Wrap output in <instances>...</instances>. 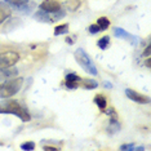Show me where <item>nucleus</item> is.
Returning a JSON list of instances; mask_svg holds the SVG:
<instances>
[{"label": "nucleus", "mask_w": 151, "mask_h": 151, "mask_svg": "<svg viewBox=\"0 0 151 151\" xmlns=\"http://www.w3.org/2000/svg\"><path fill=\"white\" fill-rule=\"evenodd\" d=\"M94 104L98 106L99 110H105L106 105H107V101H106V97L104 94H97L94 97Z\"/></svg>", "instance_id": "obj_11"}, {"label": "nucleus", "mask_w": 151, "mask_h": 151, "mask_svg": "<svg viewBox=\"0 0 151 151\" xmlns=\"http://www.w3.org/2000/svg\"><path fill=\"white\" fill-rule=\"evenodd\" d=\"M75 60H76V62L80 65V67H83V70H85L88 74H92V75L98 74L94 62L92 61V58L88 56V53L85 52L84 49L79 48V49L75 50Z\"/></svg>", "instance_id": "obj_3"}, {"label": "nucleus", "mask_w": 151, "mask_h": 151, "mask_svg": "<svg viewBox=\"0 0 151 151\" xmlns=\"http://www.w3.org/2000/svg\"><path fill=\"white\" fill-rule=\"evenodd\" d=\"M146 66L149 67V68L151 67V58H150V57H147V61H146Z\"/></svg>", "instance_id": "obj_25"}, {"label": "nucleus", "mask_w": 151, "mask_h": 151, "mask_svg": "<svg viewBox=\"0 0 151 151\" xmlns=\"http://www.w3.org/2000/svg\"><path fill=\"white\" fill-rule=\"evenodd\" d=\"M6 3L12 5H16V6H23L29 3V0H6Z\"/></svg>", "instance_id": "obj_16"}, {"label": "nucleus", "mask_w": 151, "mask_h": 151, "mask_svg": "<svg viewBox=\"0 0 151 151\" xmlns=\"http://www.w3.org/2000/svg\"><path fill=\"white\" fill-rule=\"evenodd\" d=\"M98 47L101 48V49H106V48L109 47V44H110V37L109 36H104V37H101V39L98 40Z\"/></svg>", "instance_id": "obj_14"}, {"label": "nucleus", "mask_w": 151, "mask_h": 151, "mask_svg": "<svg viewBox=\"0 0 151 151\" xmlns=\"http://www.w3.org/2000/svg\"><path fill=\"white\" fill-rule=\"evenodd\" d=\"M0 114H13L18 116L22 122H30V119H31L29 111L25 107H22L16 99L8 101L4 105H0Z\"/></svg>", "instance_id": "obj_1"}, {"label": "nucleus", "mask_w": 151, "mask_h": 151, "mask_svg": "<svg viewBox=\"0 0 151 151\" xmlns=\"http://www.w3.org/2000/svg\"><path fill=\"white\" fill-rule=\"evenodd\" d=\"M79 84L80 83H76V81H67L66 80V87L68 89H76V88H79Z\"/></svg>", "instance_id": "obj_20"}, {"label": "nucleus", "mask_w": 151, "mask_h": 151, "mask_svg": "<svg viewBox=\"0 0 151 151\" xmlns=\"http://www.w3.org/2000/svg\"><path fill=\"white\" fill-rule=\"evenodd\" d=\"M99 31H102V30H101V27H99L98 25H91L89 26V32L91 34H97Z\"/></svg>", "instance_id": "obj_19"}, {"label": "nucleus", "mask_w": 151, "mask_h": 151, "mask_svg": "<svg viewBox=\"0 0 151 151\" xmlns=\"http://www.w3.org/2000/svg\"><path fill=\"white\" fill-rule=\"evenodd\" d=\"M150 53H151V45H149L145 49V52L142 53V56H146V57H150Z\"/></svg>", "instance_id": "obj_22"}, {"label": "nucleus", "mask_w": 151, "mask_h": 151, "mask_svg": "<svg viewBox=\"0 0 151 151\" xmlns=\"http://www.w3.org/2000/svg\"><path fill=\"white\" fill-rule=\"evenodd\" d=\"M39 8L40 11H44L48 13H56L58 11H61V4L57 0H44Z\"/></svg>", "instance_id": "obj_5"}, {"label": "nucleus", "mask_w": 151, "mask_h": 151, "mask_svg": "<svg viewBox=\"0 0 151 151\" xmlns=\"http://www.w3.org/2000/svg\"><path fill=\"white\" fill-rule=\"evenodd\" d=\"M106 114H109V115H112L114 118H116V112H115V109H110L106 111Z\"/></svg>", "instance_id": "obj_24"}, {"label": "nucleus", "mask_w": 151, "mask_h": 151, "mask_svg": "<svg viewBox=\"0 0 151 151\" xmlns=\"http://www.w3.org/2000/svg\"><path fill=\"white\" fill-rule=\"evenodd\" d=\"M80 5H81L80 0H66V1H65V6L71 12L76 11L78 8H80Z\"/></svg>", "instance_id": "obj_10"}, {"label": "nucleus", "mask_w": 151, "mask_h": 151, "mask_svg": "<svg viewBox=\"0 0 151 151\" xmlns=\"http://www.w3.org/2000/svg\"><path fill=\"white\" fill-rule=\"evenodd\" d=\"M125 94L129 99L137 102V104H149L150 102V98L147 97V96L141 94V93H138V92L133 91V89H125Z\"/></svg>", "instance_id": "obj_6"}, {"label": "nucleus", "mask_w": 151, "mask_h": 151, "mask_svg": "<svg viewBox=\"0 0 151 151\" xmlns=\"http://www.w3.org/2000/svg\"><path fill=\"white\" fill-rule=\"evenodd\" d=\"M79 87H83L85 89H94L98 87V83L96 80H92V79H81Z\"/></svg>", "instance_id": "obj_9"}, {"label": "nucleus", "mask_w": 151, "mask_h": 151, "mask_svg": "<svg viewBox=\"0 0 151 151\" xmlns=\"http://www.w3.org/2000/svg\"><path fill=\"white\" fill-rule=\"evenodd\" d=\"M114 34H115V36H118V37H129L130 36L127 31H124L123 29H119V27H115L114 29Z\"/></svg>", "instance_id": "obj_15"}, {"label": "nucleus", "mask_w": 151, "mask_h": 151, "mask_svg": "<svg viewBox=\"0 0 151 151\" xmlns=\"http://www.w3.org/2000/svg\"><path fill=\"white\" fill-rule=\"evenodd\" d=\"M68 31V25L67 23H63V25H58L54 27V35H62V34H66Z\"/></svg>", "instance_id": "obj_12"}, {"label": "nucleus", "mask_w": 151, "mask_h": 151, "mask_svg": "<svg viewBox=\"0 0 151 151\" xmlns=\"http://www.w3.org/2000/svg\"><path fill=\"white\" fill-rule=\"evenodd\" d=\"M66 80L67 81H76V83H80L81 79L79 78L78 75H75V74H68L67 76H66Z\"/></svg>", "instance_id": "obj_18"}, {"label": "nucleus", "mask_w": 151, "mask_h": 151, "mask_svg": "<svg viewBox=\"0 0 151 151\" xmlns=\"http://www.w3.org/2000/svg\"><path fill=\"white\" fill-rule=\"evenodd\" d=\"M21 149L22 150H34L35 149V143L31 142V141H29V142H25L21 145Z\"/></svg>", "instance_id": "obj_17"}, {"label": "nucleus", "mask_w": 151, "mask_h": 151, "mask_svg": "<svg viewBox=\"0 0 151 151\" xmlns=\"http://www.w3.org/2000/svg\"><path fill=\"white\" fill-rule=\"evenodd\" d=\"M44 150H45V151H57L58 147H54V146H44Z\"/></svg>", "instance_id": "obj_23"}, {"label": "nucleus", "mask_w": 151, "mask_h": 151, "mask_svg": "<svg viewBox=\"0 0 151 151\" xmlns=\"http://www.w3.org/2000/svg\"><path fill=\"white\" fill-rule=\"evenodd\" d=\"M23 84V78H12L9 80L4 81L0 85V98H9L16 93H18V91L21 89Z\"/></svg>", "instance_id": "obj_2"}, {"label": "nucleus", "mask_w": 151, "mask_h": 151, "mask_svg": "<svg viewBox=\"0 0 151 151\" xmlns=\"http://www.w3.org/2000/svg\"><path fill=\"white\" fill-rule=\"evenodd\" d=\"M11 16V9L5 3H0V23H3L8 17Z\"/></svg>", "instance_id": "obj_8"}, {"label": "nucleus", "mask_w": 151, "mask_h": 151, "mask_svg": "<svg viewBox=\"0 0 151 151\" xmlns=\"http://www.w3.org/2000/svg\"><path fill=\"white\" fill-rule=\"evenodd\" d=\"M17 75H18L17 68H11V67L0 68V83L9 80V79H12V78H16Z\"/></svg>", "instance_id": "obj_7"}, {"label": "nucleus", "mask_w": 151, "mask_h": 151, "mask_svg": "<svg viewBox=\"0 0 151 151\" xmlns=\"http://www.w3.org/2000/svg\"><path fill=\"white\" fill-rule=\"evenodd\" d=\"M120 150H134V146H133V143H129V145H123V146H120Z\"/></svg>", "instance_id": "obj_21"}, {"label": "nucleus", "mask_w": 151, "mask_h": 151, "mask_svg": "<svg viewBox=\"0 0 151 151\" xmlns=\"http://www.w3.org/2000/svg\"><path fill=\"white\" fill-rule=\"evenodd\" d=\"M19 61V54L13 50L8 52H1L0 53V68H6L12 67Z\"/></svg>", "instance_id": "obj_4"}, {"label": "nucleus", "mask_w": 151, "mask_h": 151, "mask_svg": "<svg viewBox=\"0 0 151 151\" xmlns=\"http://www.w3.org/2000/svg\"><path fill=\"white\" fill-rule=\"evenodd\" d=\"M97 25L101 27V30L104 31V30H106V29H107V27L110 26V21H109L107 18H106V17H99L98 21H97Z\"/></svg>", "instance_id": "obj_13"}, {"label": "nucleus", "mask_w": 151, "mask_h": 151, "mask_svg": "<svg viewBox=\"0 0 151 151\" xmlns=\"http://www.w3.org/2000/svg\"><path fill=\"white\" fill-rule=\"evenodd\" d=\"M66 43H68V44H73V43H74V40L71 39V37H66Z\"/></svg>", "instance_id": "obj_26"}]
</instances>
